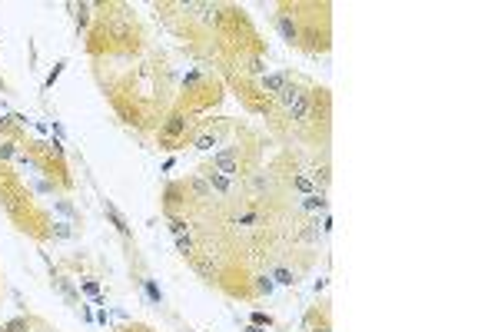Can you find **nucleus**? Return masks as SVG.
<instances>
[{"instance_id":"nucleus-3","label":"nucleus","mask_w":498,"mask_h":332,"mask_svg":"<svg viewBox=\"0 0 498 332\" xmlns=\"http://www.w3.org/2000/svg\"><path fill=\"white\" fill-rule=\"evenodd\" d=\"M286 83H289L286 73H266V77H263V90H266V93H279Z\"/></svg>"},{"instance_id":"nucleus-7","label":"nucleus","mask_w":498,"mask_h":332,"mask_svg":"<svg viewBox=\"0 0 498 332\" xmlns=\"http://www.w3.org/2000/svg\"><path fill=\"white\" fill-rule=\"evenodd\" d=\"M183 126H186V120L183 116H169L163 126V136H176V133H183Z\"/></svg>"},{"instance_id":"nucleus-1","label":"nucleus","mask_w":498,"mask_h":332,"mask_svg":"<svg viewBox=\"0 0 498 332\" xmlns=\"http://www.w3.org/2000/svg\"><path fill=\"white\" fill-rule=\"evenodd\" d=\"M213 166H216V173H222V176H236L239 173V163H236V156L229 153V150H222V153L213 156Z\"/></svg>"},{"instance_id":"nucleus-17","label":"nucleus","mask_w":498,"mask_h":332,"mask_svg":"<svg viewBox=\"0 0 498 332\" xmlns=\"http://www.w3.org/2000/svg\"><path fill=\"white\" fill-rule=\"evenodd\" d=\"M176 249L183 256H189V253H193V239H189V236H186V239H176Z\"/></svg>"},{"instance_id":"nucleus-21","label":"nucleus","mask_w":498,"mask_h":332,"mask_svg":"<svg viewBox=\"0 0 498 332\" xmlns=\"http://www.w3.org/2000/svg\"><path fill=\"white\" fill-rule=\"evenodd\" d=\"M246 332H263V329H259V326H249V329H246Z\"/></svg>"},{"instance_id":"nucleus-18","label":"nucleus","mask_w":498,"mask_h":332,"mask_svg":"<svg viewBox=\"0 0 498 332\" xmlns=\"http://www.w3.org/2000/svg\"><path fill=\"white\" fill-rule=\"evenodd\" d=\"M56 286H60V292H63L66 299H77V292L70 289V282H66V279H56Z\"/></svg>"},{"instance_id":"nucleus-20","label":"nucleus","mask_w":498,"mask_h":332,"mask_svg":"<svg viewBox=\"0 0 498 332\" xmlns=\"http://www.w3.org/2000/svg\"><path fill=\"white\" fill-rule=\"evenodd\" d=\"M196 80H199V70H193V73H186V80H183V83H186V87H193Z\"/></svg>"},{"instance_id":"nucleus-14","label":"nucleus","mask_w":498,"mask_h":332,"mask_svg":"<svg viewBox=\"0 0 498 332\" xmlns=\"http://www.w3.org/2000/svg\"><path fill=\"white\" fill-rule=\"evenodd\" d=\"M54 206H56V213H60V216H66V222H70V216H73V206H70V203H63V199H54Z\"/></svg>"},{"instance_id":"nucleus-12","label":"nucleus","mask_w":498,"mask_h":332,"mask_svg":"<svg viewBox=\"0 0 498 332\" xmlns=\"http://www.w3.org/2000/svg\"><path fill=\"white\" fill-rule=\"evenodd\" d=\"M292 186H296L299 193H306V196H309V193H312V176H306V173H302V176L292 179Z\"/></svg>"},{"instance_id":"nucleus-6","label":"nucleus","mask_w":498,"mask_h":332,"mask_svg":"<svg viewBox=\"0 0 498 332\" xmlns=\"http://www.w3.org/2000/svg\"><path fill=\"white\" fill-rule=\"evenodd\" d=\"M279 33H282V37H286L289 44H292V40H296V37H299V30H296V23L289 20V17H279Z\"/></svg>"},{"instance_id":"nucleus-9","label":"nucleus","mask_w":498,"mask_h":332,"mask_svg":"<svg viewBox=\"0 0 498 332\" xmlns=\"http://www.w3.org/2000/svg\"><path fill=\"white\" fill-rule=\"evenodd\" d=\"M73 222H66V220H60V222H54V236L56 239H70L73 236V229H70Z\"/></svg>"},{"instance_id":"nucleus-15","label":"nucleus","mask_w":498,"mask_h":332,"mask_svg":"<svg viewBox=\"0 0 498 332\" xmlns=\"http://www.w3.org/2000/svg\"><path fill=\"white\" fill-rule=\"evenodd\" d=\"M273 286H276V282H273V276H263V279H256V289H259V292H266V296L273 292Z\"/></svg>"},{"instance_id":"nucleus-8","label":"nucleus","mask_w":498,"mask_h":332,"mask_svg":"<svg viewBox=\"0 0 498 332\" xmlns=\"http://www.w3.org/2000/svg\"><path fill=\"white\" fill-rule=\"evenodd\" d=\"M273 282H279V286H292V282H296V273H289V269H276V273H273Z\"/></svg>"},{"instance_id":"nucleus-19","label":"nucleus","mask_w":498,"mask_h":332,"mask_svg":"<svg viewBox=\"0 0 498 332\" xmlns=\"http://www.w3.org/2000/svg\"><path fill=\"white\" fill-rule=\"evenodd\" d=\"M83 289H87V296H93V299L100 296V286H97V282H83Z\"/></svg>"},{"instance_id":"nucleus-13","label":"nucleus","mask_w":498,"mask_h":332,"mask_svg":"<svg viewBox=\"0 0 498 332\" xmlns=\"http://www.w3.org/2000/svg\"><path fill=\"white\" fill-rule=\"evenodd\" d=\"M193 193H196V196H203V199H206V196H210V193H213V189H210V183H203V179H193Z\"/></svg>"},{"instance_id":"nucleus-11","label":"nucleus","mask_w":498,"mask_h":332,"mask_svg":"<svg viewBox=\"0 0 498 332\" xmlns=\"http://www.w3.org/2000/svg\"><path fill=\"white\" fill-rule=\"evenodd\" d=\"M169 229H173V236H176V239H186V236H189V226H186L183 220H169Z\"/></svg>"},{"instance_id":"nucleus-22","label":"nucleus","mask_w":498,"mask_h":332,"mask_svg":"<svg viewBox=\"0 0 498 332\" xmlns=\"http://www.w3.org/2000/svg\"><path fill=\"white\" fill-rule=\"evenodd\" d=\"M322 332H329V329H322Z\"/></svg>"},{"instance_id":"nucleus-2","label":"nucleus","mask_w":498,"mask_h":332,"mask_svg":"<svg viewBox=\"0 0 498 332\" xmlns=\"http://www.w3.org/2000/svg\"><path fill=\"white\" fill-rule=\"evenodd\" d=\"M206 183H210V189H216V193H229V189H232V179L222 176V173H216V169L206 173Z\"/></svg>"},{"instance_id":"nucleus-4","label":"nucleus","mask_w":498,"mask_h":332,"mask_svg":"<svg viewBox=\"0 0 498 332\" xmlns=\"http://www.w3.org/2000/svg\"><path fill=\"white\" fill-rule=\"evenodd\" d=\"M289 116L292 120H306L309 116V93H299V100L289 107Z\"/></svg>"},{"instance_id":"nucleus-5","label":"nucleus","mask_w":498,"mask_h":332,"mask_svg":"<svg viewBox=\"0 0 498 332\" xmlns=\"http://www.w3.org/2000/svg\"><path fill=\"white\" fill-rule=\"evenodd\" d=\"M302 210H309V213L326 210V196H322V193H309V196L302 199Z\"/></svg>"},{"instance_id":"nucleus-16","label":"nucleus","mask_w":498,"mask_h":332,"mask_svg":"<svg viewBox=\"0 0 498 332\" xmlns=\"http://www.w3.org/2000/svg\"><path fill=\"white\" fill-rule=\"evenodd\" d=\"M13 156H17L13 143H0V160H13Z\"/></svg>"},{"instance_id":"nucleus-10","label":"nucleus","mask_w":498,"mask_h":332,"mask_svg":"<svg viewBox=\"0 0 498 332\" xmlns=\"http://www.w3.org/2000/svg\"><path fill=\"white\" fill-rule=\"evenodd\" d=\"M216 143H220V140H216V133H203V136L196 140V150H203V153H206V150H213Z\"/></svg>"}]
</instances>
